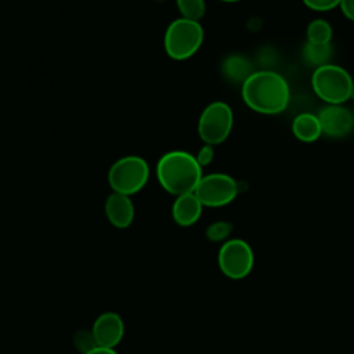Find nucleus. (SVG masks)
<instances>
[{"label":"nucleus","instance_id":"f257e3e1","mask_svg":"<svg viewBox=\"0 0 354 354\" xmlns=\"http://www.w3.org/2000/svg\"><path fill=\"white\" fill-rule=\"evenodd\" d=\"M242 98L254 112L278 115L288 108L290 88L286 79L275 71H256L242 84Z\"/></svg>","mask_w":354,"mask_h":354},{"label":"nucleus","instance_id":"f03ea898","mask_svg":"<svg viewBox=\"0 0 354 354\" xmlns=\"http://www.w3.org/2000/svg\"><path fill=\"white\" fill-rule=\"evenodd\" d=\"M156 176L165 191L174 196L195 192L202 176L196 158L185 151H170L156 165Z\"/></svg>","mask_w":354,"mask_h":354},{"label":"nucleus","instance_id":"7ed1b4c3","mask_svg":"<svg viewBox=\"0 0 354 354\" xmlns=\"http://www.w3.org/2000/svg\"><path fill=\"white\" fill-rule=\"evenodd\" d=\"M311 86L317 97L324 102L342 105L351 97L353 77L344 68L329 62L314 69Z\"/></svg>","mask_w":354,"mask_h":354},{"label":"nucleus","instance_id":"20e7f679","mask_svg":"<svg viewBox=\"0 0 354 354\" xmlns=\"http://www.w3.org/2000/svg\"><path fill=\"white\" fill-rule=\"evenodd\" d=\"M205 37L199 22L178 18L174 19L165 32V50L176 61H184L192 57L202 46Z\"/></svg>","mask_w":354,"mask_h":354},{"label":"nucleus","instance_id":"39448f33","mask_svg":"<svg viewBox=\"0 0 354 354\" xmlns=\"http://www.w3.org/2000/svg\"><path fill=\"white\" fill-rule=\"evenodd\" d=\"M149 178V166L145 159L129 155L118 159L108 171V183L113 192L133 195L141 191Z\"/></svg>","mask_w":354,"mask_h":354},{"label":"nucleus","instance_id":"423d86ee","mask_svg":"<svg viewBox=\"0 0 354 354\" xmlns=\"http://www.w3.org/2000/svg\"><path fill=\"white\" fill-rule=\"evenodd\" d=\"M234 126V113L231 106L223 101L209 104L201 113L198 133L205 144L217 145L224 142Z\"/></svg>","mask_w":354,"mask_h":354},{"label":"nucleus","instance_id":"0eeeda50","mask_svg":"<svg viewBox=\"0 0 354 354\" xmlns=\"http://www.w3.org/2000/svg\"><path fill=\"white\" fill-rule=\"evenodd\" d=\"M217 263L227 278L243 279L253 270L254 253L246 241L239 238L227 239L218 250Z\"/></svg>","mask_w":354,"mask_h":354},{"label":"nucleus","instance_id":"6e6552de","mask_svg":"<svg viewBox=\"0 0 354 354\" xmlns=\"http://www.w3.org/2000/svg\"><path fill=\"white\" fill-rule=\"evenodd\" d=\"M239 192L238 181L225 173L203 176L195 189V195L207 207H221L231 203Z\"/></svg>","mask_w":354,"mask_h":354},{"label":"nucleus","instance_id":"1a4fd4ad","mask_svg":"<svg viewBox=\"0 0 354 354\" xmlns=\"http://www.w3.org/2000/svg\"><path fill=\"white\" fill-rule=\"evenodd\" d=\"M317 116L321 123L322 134L332 138L346 137L354 127V118L343 105L326 104Z\"/></svg>","mask_w":354,"mask_h":354},{"label":"nucleus","instance_id":"9d476101","mask_svg":"<svg viewBox=\"0 0 354 354\" xmlns=\"http://www.w3.org/2000/svg\"><path fill=\"white\" fill-rule=\"evenodd\" d=\"M95 344L100 347L115 348L124 335V324L119 314L113 311L102 313L97 317L91 328Z\"/></svg>","mask_w":354,"mask_h":354},{"label":"nucleus","instance_id":"9b49d317","mask_svg":"<svg viewBox=\"0 0 354 354\" xmlns=\"http://www.w3.org/2000/svg\"><path fill=\"white\" fill-rule=\"evenodd\" d=\"M105 214L113 227H130L134 220V205L130 196L112 192L105 201Z\"/></svg>","mask_w":354,"mask_h":354},{"label":"nucleus","instance_id":"f8f14e48","mask_svg":"<svg viewBox=\"0 0 354 354\" xmlns=\"http://www.w3.org/2000/svg\"><path fill=\"white\" fill-rule=\"evenodd\" d=\"M203 205L195 195L192 194H185L181 196H176V201L171 207V214L174 221L181 225V227H189L195 224L201 214H202Z\"/></svg>","mask_w":354,"mask_h":354},{"label":"nucleus","instance_id":"ddd939ff","mask_svg":"<svg viewBox=\"0 0 354 354\" xmlns=\"http://www.w3.org/2000/svg\"><path fill=\"white\" fill-rule=\"evenodd\" d=\"M292 131H293V136L301 142H314L322 134L318 116L308 112L299 113L293 119Z\"/></svg>","mask_w":354,"mask_h":354},{"label":"nucleus","instance_id":"4468645a","mask_svg":"<svg viewBox=\"0 0 354 354\" xmlns=\"http://www.w3.org/2000/svg\"><path fill=\"white\" fill-rule=\"evenodd\" d=\"M223 75L232 83L243 84L249 76H252L256 71L253 64L241 54H232L223 61L221 65Z\"/></svg>","mask_w":354,"mask_h":354},{"label":"nucleus","instance_id":"2eb2a0df","mask_svg":"<svg viewBox=\"0 0 354 354\" xmlns=\"http://www.w3.org/2000/svg\"><path fill=\"white\" fill-rule=\"evenodd\" d=\"M333 54L332 44H313L306 43L303 47V59L307 65L314 66L315 69L329 64Z\"/></svg>","mask_w":354,"mask_h":354},{"label":"nucleus","instance_id":"dca6fc26","mask_svg":"<svg viewBox=\"0 0 354 354\" xmlns=\"http://www.w3.org/2000/svg\"><path fill=\"white\" fill-rule=\"evenodd\" d=\"M332 36L333 30L330 24L322 18L313 19L306 29L307 41L313 44H330Z\"/></svg>","mask_w":354,"mask_h":354},{"label":"nucleus","instance_id":"f3484780","mask_svg":"<svg viewBox=\"0 0 354 354\" xmlns=\"http://www.w3.org/2000/svg\"><path fill=\"white\" fill-rule=\"evenodd\" d=\"M181 18L199 22L206 12L205 0H176Z\"/></svg>","mask_w":354,"mask_h":354},{"label":"nucleus","instance_id":"a211bd4d","mask_svg":"<svg viewBox=\"0 0 354 354\" xmlns=\"http://www.w3.org/2000/svg\"><path fill=\"white\" fill-rule=\"evenodd\" d=\"M232 232V224L228 221H214L206 228V238L212 242L225 241Z\"/></svg>","mask_w":354,"mask_h":354},{"label":"nucleus","instance_id":"6ab92c4d","mask_svg":"<svg viewBox=\"0 0 354 354\" xmlns=\"http://www.w3.org/2000/svg\"><path fill=\"white\" fill-rule=\"evenodd\" d=\"M304 6L314 11H329L339 7L340 0H303Z\"/></svg>","mask_w":354,"mask_h":354},{"label":"nucleus","instance_id":"aec40b11","mask_svg":"<svg viewBox=\"0 0 354 354\" xmlns=\"http://www.w3.org/2000/svg\"><path fill=\"white\" fill-rule=\"evenodd\" d=\"M196 160L201 166H207L212 163L213 158H214V149H213V145H209V144H205L196 153Z\"/></svg>","mask_w":354,"mask_h":354},{"label":"nucleus","instance_id":"412c9836","mask_svg":"<svg viewBox=\"0 0 354 354\" xmlns=\"http://www.w3.org/2000/svg\"><path fill=\"white\" fill-rule=\"evenodd\" d=\"M343 15L354 22V0H340L339 4Z\"/></svg>","mask_w":354,"mask_h":354},{"label":"nucleus","instance_id":"4be33fe9","mask_svg":"<svg viewBox=\"0 0 354 354\" xmlns=\"http://www.w3.org/2000/svg\"><path fill=\"white\" fill-rule=\"evenodd\" d=\"M86 354H118V353L115 351V348H106V347H100V346H97V347H94L93 350L87 351Z\"/></svg>","mask_w":354,"mask_h":354},{"label":"nucleus","instance_id":"5701e85b","mask_svg":"<svg viewBox=\"0 0 354 354\" xmlns=\"http://www.w3.org/2000/svg\"><path fill=\"white\" fill-rule=\"evenodd\" d=\"M353 101H354V80H353V87H351V97H350Z\"/></svg>","mask_w":354,"mask_h":354},{"label":"nucleus","instance_id":"b1692460","mask_svg":"<svg viewBox=\"0 0 354 354\" xmlns=\"http://www.w3.org/2000/svg\"><path fill=\"white\" fill-rule=\"evenodd\" d=\"M220 1H224V3H236V1H241V0H220Z\"/></svg>","mask_w":354,"mask_h":354}]
</instances>
